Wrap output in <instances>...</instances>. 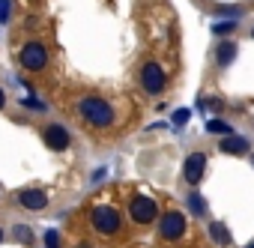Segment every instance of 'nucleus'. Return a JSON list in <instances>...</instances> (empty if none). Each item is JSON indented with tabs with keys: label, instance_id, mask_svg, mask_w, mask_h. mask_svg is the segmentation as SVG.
Segmentation results:
<instances>
[{
	"label": "nucleus",
	"instance_id": "nucleus-16",
	"mask_svg": "<svg viewBox=\"0 0 254 248\" xmlns=\"http://www.w3.org/2000/svg\"><path fill=\"white\" fill-rule=\"evenodd\" d=\"M230 30H236V21H224V24H215V27H212L215 36H227Z\"/></svg>",
	"mask_w": 254,
	"mask_h": 248
},
{
	"label": "nucleus",
	"instance_id": "nucleus-24",
	"mask_svg": "<svg viewBox=\"0 0 254 248\" xmlns=\"http://www.w3.org/2000/svg\"><path fill=\"white\" fill-rule=\"evenodd\" d=\"M0 239H3V230H0Z\"/></svg>",
	"mask_w": 254,
	"mask_h": 248
},
{
	"label": "nucleus",
	"instance_id": "nucleus-22",
	"mask_svg": "<svg viewBox=\"0 0 254 248\" xmlns=\"http://www.w3.org/2000/svg\"><path fill=\"white\" fill-rule=\"evenodd\" d=\"M78 248H93V245H90V242H81V245H78Z\"/></svg>",
	"mask_w": 254,
	"mask_h": 248
},
{
	"label": "nucleus",
	"instance_id": "nucleus-10",
	"mask_svg": "<svg viewBox=\"0 0 254 248\" xmlns=\"http://www.w3.org/2000/svg\"><path fill=\"white\" fill-rule=\"evenodd\" d=\"M218 150H221L224 156H245V153H248V141L239 138V135H227V138L218 141Z\"/></svg>",
	"mask_w": 254,
	"mask_h": 248
},
{
	"label": "nucleus",
	"instance_id": "nucleus-15",
	"mask_svg": "<svg viewBox=\"0 0 254 248\" xmlns=\"http://www.w3.org/2000/svg\"><path fill=\"white\" fill-rule=\"evenodd\" d=\"M245 9H248V6H239V3H236V6H215L218 15H242Z\"/></svg>",
	"mask_w": 254,
	"mask_h": 248
},
{
	"label": "nucleus",
	"instance_id": "nucleus-14",
	"mask_svg": "<svg viewBox=\"0 0 254 248\" xmlns=\"http://www.w3.org/2000/svg\"><path fill=\"white\" fill-rule=\"evenodd\" d=\"M206 129H209V132H221V135H233L230 126H227V123H221V120H209V123H206Z\"/></svg>",
	"mask_w": 254,
	"mask_h": 248
},
{
	"label": "nucleus",
	"instance_id": "nucleus-11",
	"mask_svg": "<svg viewBox=\"0 0 254 248\" xmlns=\"http://www.w3.org/2000/svg\"><path fill=\"white\" fill-rule=\"evenodd\" d=\"M233 57H236V42H218V48H215V63L224 69V66H230L233 63Z\"/></svg>",
	"mask_w": 254,
	"mask_h": 248
},
{
	"label": "nucleus",
	"instance_id": "nucleus-12",
	"mask_svg": "<svg viewBox=\"0 0 254 248\" xmlns=\"http://www.w3.org/2000/svg\"><path fill=\"white\" fill-rule=\"evenodd\" d=\"M209 236H212V242H218V245H230V230H227V224H221V221H212V224H209Z\"/></svg>",
	"mask_w": 254,
	"mask_h": 248
},
{
	"label": "nucleus",
	"instance_id": "nucleus-1",
	"mask_svg": "<svg viewBox=\"0 0 254 248\" xmlns=\"http://www.w3.org/2000/svg\"><path fill=\"white\" fill-rule=\"evenodd\" d=\"M75 111H78V117L87 123V126H93V129H111L114 120H117L114 105L108 99H102V96H81L78 105H75Z\"/></svg>",
	"mask_w": 254,
	"mask_h": 248
},
{
	"label": "nucleus",
	"instance_id": "nucleus-5",
	"mask_svg": "<svg viewBox=\"0 0 254 248\" xmlns=\"http://www.w3.org/2000/svg\"><path fill=\"white\" fill-rule=\"evenodd\" d=\"M129 215L135 224H153L159 218V203L147 194H135L132 203H129Z\"/></svg>",
	"mask_w": 254,
	"mask_h": 248
},
{
	"label": "nucleus",
	"instance_id": "nucleus-9",
	"mask_svg": "<svg viewBox=\"0 0 254 248\" xmlns=\"http://www.w3.org/2000/svg\"><path fill=\"white\" fill-rule=\"evenodd\" d=\"M18 203H21L24 209H30V212H39V209L48 206V194L39 191V188H24V191L18 194Z\"/></svg>",
	"mask_w": 254,
	"mask_h": 248
},
{
	"label": "nucleus",
	"instance_id": "nucleus-18",
	"mask_svg": "<svg viewBox=\"0 0 254 248\" xmlns=\"http://www.w3.org/2000/svg\"><path fill=\"white\" fill-rule=\"evenodd\" d=\"M9 12H12V3L9 0H0V24L9 21Z\"/></svg>",
	"mask_w": 254,
	"mask_h": 248
},
{
	"label": "nucleus",
	"instance_id": "nucleus-21",
	"mask_svg": "<svg viewBox=\"0 0 254 248\" xmlns=\"http://www.w3.org/2000/svg\"><path fill=\"white\" fill-rule=\"evenodd\" d=\"M6 105V96H3V90H0V108H3Z\"/></svg>",
	"mask_w": 254,
	"mask_h": 248
},
{
	"label": "nucleus",
	"instance_id": "nucleus-7",
	"mask_svg": "<svg viewBox=\"0 0 254 248\" xmlns=\"http://www.w3.org/2000/svg\"><path fill=\"white\" fill-rule=\"evenodd\" d=\"M42 141H45L48 150L60 153V150H66V147L72 144V135H69L66 126H60V123H51V126H45V132H42Z\"/></svg>",
	"mask_w": 254,
	"mask_h": 248
},
{
	"label": "nucleus",
	"instance_id": "nucleus-8",
	"mask_svg": "<svg viewBox=\"0 0 254 248\" xmlns=\"http://www.w3.org/2000/svg\"><path fill=\"white\" fill-rule=\"evenodd\" d=\"M203 171H206V153H189L186 156V165H183V177L189 186H197L203 180Z\"/></svg>",
	"mask_w": 254,
	"mask_h": 248
},
{
	"label": "nucleus",
	"instance_id": "nucleus-20",
	"mask_svg": "<svg viewBox=\"0 0 254 248\" xmlns=\"http://www.w3.org/2000/svg\"><path fill=\"white\" fill-rule=\"evenodd\" d=\"M189 120V111H177V123H186Z\"/></svg>",
	"mask_w": 254,
	"mask_h": 248
},
{
	"label": "nucleus",
	"instance_id": "nucleus-4",
	"mask_svg": "<svg viewBox=\"0 0 254 248\" xmlns=\"http://www.w3.org/2000/svg\"><path fill=\"white\" fill-rule=\"evenodd\" d=\"M18 60H21V66H24L27 72H42V69L48 66V51H45V45H42L39 39H30V42H24Z\"/></svg>",
	"mask_w": 254,
	"mask_h": 248
},
{
	"label": "nucleus",
	"instance_id": "nucleus-13",
	"mask_svg": "<svg viewBox=\"0 0 254 248\" xmlns=\"http://www.w3.org/2000/svg\"><path fill=\"white\" fill-rule=\"evenodd\" d=\"M189 209H191L194 215H206V203H203V197H200L197 191L189 194Z\"/></svg>",
	"mask_w": 254,
	"mask_h": 248
},
{
	"label": "nucleus",
	"instance_id": "nucleus-3",
	"mask_svg": "<svg viewBox=\"0 0 254 248\" xmlns=\"http://www.w3.org/2000/svg\"><path fill=\"white\" fill-rule=\"evenodd\" d=\"M90 221H93L96 233H102V236H117V233H120V227H123L120 209H114L111 203H99V206L93 209Z\"/></svg>",
	"mask_w": 254,
	"mask_h": 248
},
{
	"label": "nucleus",
	"instance_id": "nucleus-23",
	"mask_svg": "<svg viewBox=\"0 0 254 248\" xmlns=\"http://www.w3.org/2000/svg\"><path fill=\"white\" fill-rule=\"evenodd\" d=\"M251 39H254V27H251Z\"/></svg>",
	"mask_w": 254,
	"mask_h": 248
},
{
	"label": "nucleus",
	"instance_id": "nucleus-25",
	"mask_svg": "<svg viewBox=\"0 0 254 248\" xmlns=\"http://www.w3.org/2000/svg\"><path fill=\"white\" fill-rule=\"evenodd\" d=\"M248 248H254V242H251V245H248Z\"/></svg>",
	"mask_w": 254,
	"mask_h": 248
},
{
	"label": "nucleus",
	"instance_id": "nucleus-19",
	"mask_svg": "<svg viewBox=\"0 0 254 248\" xmlns=\"http://www.w3.org/2000/svg\"><path fill=\"white\" fill-rule=\"evenodd\" d=\"M15 236H18V242H30V227L18 224V227H15Z\"/></svg>",
	"mask_w": 254,
	"mask_h": 248
},
{
	"label": "nucleus",
	"instance_id": "nucleus-26",
	"mask_svg": "<svg viewBox=\"0 0 254 248\" xmlns=\"http://www.w3.org/2000/svg\"><path fill=\"white\" fill-rule=\"evenodd\" d=\"M251 162H254V159H251Z\"/></svg>",
	"mask_w": 254,
	"mask_h": 248
},
{
	"label": "nucleus",
	"instance_id": "nucleus-6",
	"mask_svg": "<svg viewBox=\"0 0 254 248\" xmlns=\"http://www.w3.org/2000/svg\"><path fill=\"white\" fill-rule=\"evenodd\" d=\"M183 233H186V218H183V212L168 209V212L159 218V236H162L165 242H177V239H183Z\"/></svg>",
	"mask_w": 254,
	"mask_h": 248
},
{
	"label": "nucleus",
	"instance_id": "nucleus-17",
	"mask_svg": "<svg viewBox=\"0 0 254 248\" xmlns=\"http://www.w3.org/2000/svg\"><path fill=\"white\" fill-rule=\"evenodd\" d=\"M45 248H60V236H57V230H45Z\"/></svg>",
	"mask_w": 254,
	"mask_h": 248
},
{
	"label": "nucleus",
	"instance_id": "nucleus-2",
	"mask_svg": "<svg viewBox=\"0 0 254 248\" xmlns=\"http://www.w3.org/2000/svg\"><path fill=\"white\" fill-rule=\"evenodd\" d=\"M138 84L147 96H162L165 87H168V75H165L162 63L159 60H144V66L138 72Z\"/></svg>",
	"mask_w": 254,
	"mask_h": 248
}]
</instances>
